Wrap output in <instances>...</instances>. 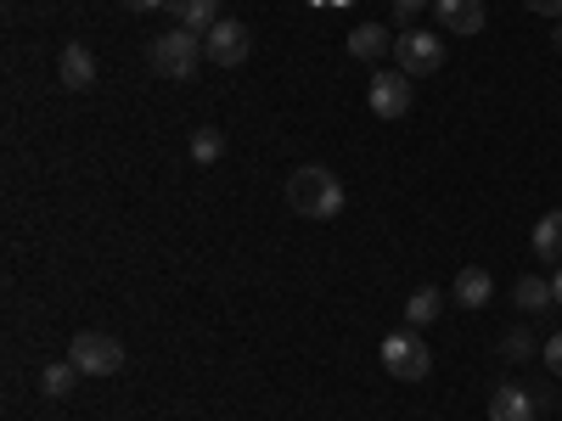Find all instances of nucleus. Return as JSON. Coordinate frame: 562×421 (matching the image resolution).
Instances as JSON below:
<instances>
[{"instance_id": "obj_1", "label": "nucleus", "mask_w": 562, "mask_h": 421, "mask_svg": "<svg viewBox=\"0 0 562 421\" xmlns=\"http://www.w3.org/2000/svg\"><path fill=\"white\" fill-rule=\"evenodd\" d=\"M344 203H349V192H344V180L326 163H304V169L288 174V208L293 214H304V219H338Z\"/></svg>"}, {"instance_id": "obj_2", "label": "nucleus", "mask_w": 562, "mask_h": 421, "mask_svg": "<svg viewBox=\"0 0 562 421\" xmlns=\"http://www.w3.org/2000/svg\"><path fill=\"white\" fill-rule=\"evenodd\" d=\"M147 57H153V68H158L164 79H192L198 62H203L209 52H203V39H198L192 29H169V34L153 39V52H147Z\"/></svg>"}, {"instance_id": "obj_3", "label": "nucleus", "mask_w": 562, "mask_h": 421, "mask_svg": "<svg viewBox=\"0 0 562 421\" xmlns=\"http://www.w3.org/2000/svg\"><path fill=\"white\" fill-rule=\"evenodd\" d=\"M383 371H389V377H400V383H422L434 371V349L422 343L416 326H411V332H389L383 338Z\"/></svg>"}, {"instance_id": "obj_4", "label": "nucleus", "mask_w": 562, "mask_h": 421, "mask_svg": "<svg viewBox=\"0 0 562 421\" xmlns=\"http://www.w3.org/2000/svg\"><path fill=\"white\" fill-rule=\"evenodd\" d=\"M68 360L79 365V377H119L124 371V343L108 338V332H79Z\"/></svg>"}, {"instance_id": "obj_5", "label": "nucleus", "mask_w": 562, "mask_h": 421, "mask_svg": "<svg viewBox=\"0 0 562 421\" xmlns=\"http://www.w3.org/2000/svg\"><path fill=\"white\" fill-rule=\"evenodd\" d=\"M394 62H400V73H411V79L439 73V62H445V39H439L434 29H405V34H394Z\"/></svg>"}, {"instance_id": "obj_6", "label": "nucleus", "mask_w": 562, "mask_h": 421, "mask_svg": "<svg viewBox=\"0 0 562 421\" xmlns=\"http://www.w3.org/2000/svg\"><path fill=\"white\" fill-rule=\"evenodd\" d=\"M203 52H209V62H220V68H243L248 52H254V34H248V23H237V18H220V23L209 29V39H203Z\"/></svg>"}, {"instance_id": "obj_7", "label": "nucleus", "mask_w": 562, "mask_h": 421, "mask_svg": "<svg viewBox=\"0 0 562 421\" xmlns=\"http://www.w3.org/2000/svg\"><path fill=\"white\" fill-rule=\"evenodd\" d=\"M371 113L378 118H405L411 113V73H371Z\"/></svg>"}, {"instance_id": "obj_8", "label": "nucleus", "mask_w": 562, "mask_h": 421, "mask_svg": "<svg viewBox=\"0 0 562 421\" xmlns=\"http://www.w3.org/2000/svg\"><path fill=\"white\" fill-rule=\"evenodd\" d=\"M439 12V29L445 34H484V0H434Z\"/></svg>"}, {"instance_id": "obj_9", "label": "nucleus", "mask_w": 562, "mask_h": 421, "mask_svg": "<svg viewBox=\"0 0 562 421\" xmlns=\"http://www.w3.org/2000/svg\"><path fill=\"white\" fill-rule=\"evenodd\" d=\"M535 410H540V399H529V388H518V383L490 394V421H535Z\"/></svg>"}, {"instance_id": "obj_10", "label": "nucleus", "mask_w": 562, "mask_h": 421, "mask_svg": "<svg viewBox=\"0 0 562 421\" xmlns=\"http://www.w3.org/2000/svg\"><path fill=\"white\" fill-rule=\"evenodd\" d=\"M383 52H394V34H389L383 23H360V29H349V57H355V62H378Z\"/></svg>"}, {"instance_id": "obj_11", "label": "nucleus", "mask_w": 562, "mask_h": 421, "mask_svg": "<svg viewBox=\"0 0 562 421\" xmlns=\"http://www.w3.org/2000/svg\"><path fill=\"white\" fill-rule=\"evenodd\" d=\"M490 293H495V281H490V270H479V264H467V270L456 275V304H461V309H484V304H490Z\"/></svg>"}, {"instance_id": "obj_12", "label": "nucleus", "mask_w": 562, "mask_h": 421, "mask_svg": "<svg viewBox=\"0 0 562 421\" xmlns=\"http://www.w3.org/2000/svg\"><path fill=\"white\" fill-rule=\"evenodd\" d=\"M529 248H535V259H551V264H562V208L540 214V225H535Z\"/></svg>"}, {"instance_id": "obj_13", "label": "nucleus", "mask_w": 562, "mask_h": 421, "mask_svg": "<svg viewBox=\"0 0 562 421\" xmlns=\"http://www.w3.org/2000/svg\"><path fill=\"white\" fill-rule=\"evenodd\" d=\"M63 84L68 90H90V84H97V57H90L85 45H63Z\"/></svg>"}, {"instance_id": "obj_14", "label": "nucleus", "mask_w": 562, "mask_h": 421, "mask_svg": "<svg viewBox=\"0 0 562 421\" xmlns=\"http://www.w3.org/2000/svg\"><path fill=\"white\" fill-rule=\"evenodd\" d=\"M512 304H518L524 315H546V309H557V298H551V281H540V275H524L518 287H512Z\"/></svg>"}, {"instance_id": "obj_15", "label": "nucleus", "mask_w": 562, "mask_h": 421, "mask_svg": "<svg viewBox=\"0 0 562 421\" xmlns=\"http://www.w3.org/2000/svg\"><path fill=\"white\" fill-rule=\"evenodd\" d=\"M175 23L192 34H209L220 23V0H175Z\"/></svg>"}, {"instance_id": "obj_16", "label": "nucleus", "mask_w": 562, "mask_h": 421, "mask_svg": "<svg viewBox=\"0 0 562 421\" xmlns=\"http://www.w3.org/2000/svg\"><path fill=\"white\" fill-rule=\"evenodd\" d=\"M74 383H79V365H74V360L45 365V371H40V394H45V399H68V394H74Z\"/></svg>"}, {"instance_id": "obj_17", "label": "nucleus", "mask_w": 562, "mask_h": 421, "mask_svg": "<svg viewBox=\"0 0 562 421\" xmlns=\"http://www.w3.org/2000/svg\"><path fill=\"white\" fill-rule=\"evenodd\" d=\"M434 315H439V293H434V287H416V293L405 298V320L416 326V332H422V326H428Z\"/></svg>"}, {"instance_id": "obj_18", "label": "nucleus", "mask_w": 562, "mask_h": 421, "mask_svg": "<svg viewBox=\"0 0 562 421\" xmlns=\"http://www.w3.org/2000/svg\"><path fill=\"white\" fill-rule=\"evenodd\" d=\"M220 158H225V135L203 124V129L192 135V163H203V169H209V163H220Z\"/></svg>"}, {"instance_id": "obj_19", "label": "nucleus", "mask_w": 562, "mask_h": 421, "mask_svg": "<svg viewBox=\"0 0 562 421\" xmlns=\"http://www.w3.org/2000/svg\"><path fill=\"white\" fill-rule=\"evenodd\" d=\"M501 354H506V360H529V354H535V338H529V332H506Z\"/></svg>"}, {"instance_id": "obj_20", "label": "nucleus", "mask_w": 562, "mask_h": 421, "mask_svg": "<svg viewBox=\"0 0 562 421\" xmlns=\"http://www.w3.org/2000/svg\"><path fill=\"white\" fill-rule=\"evenodd\" d=\"M540 360H546V371H551V377H562V332L540 349Z\"/></svg>"}, {"instance_id": "obj_21", "label": "nucleus", "mask_w": 562, "mask_h": 421, "mask_svg": "<svg viewBox=\"0 0 562 421\" xmlns=\"http://www.w3.org/2000/svg\"><path fill=\"white\" fill-rule=\"evenodd\" d=\"M422 12H428V0H394V18H405V23L422 18Z\"/></svg>"}, {"instance_id": "obj_22", "label": "nucleus", "mask_w": 562, "mask_h": 421, "mask_svg": "<svg viewBox=\"0 0 562 421\" xmlns=\"http://www.w3.org/2000/svg\"><path fill=\"white\" fill-rule=\"evenodd\" d=\"M529 12H540V18H562V0H524Z\"/></svg>"}, {"instance_id": "obj_23", "label": "nucleus", "mask_w": 562, "mask_h": 421, "mask_svg": "<svg viewBox=\"0 0 562 421\" xmlns=\"http://www.w3.org/2000/svg\"><path fill=\"white\" fill-rule=\"evenodd\" d=\"M130 12H158V7H169V0H124Z\"/></svg>"}, {"instance_id": "obj_24", "label": "nucleus", "mask_w": 562, "mask_h": 421, "mask_svg": "<svg viewBox=\"0 0 562 421\" xmlns=\"http://www.w3.org/2000/svg\"><path fill=\"white\" fill-rule=\"evenodd\" d=\"M551 298H557V309H562V264H557V275H551Z\"/></svg>"}, {"instance_id": "obj_25", "label": "nucleus", "mask_w": 562, "mask_h": 421, "mask_svg": "<svg viewBox=\"0 0 562 421\" xmlns=\"http://www.w3.org/2000/svg\"><path fill=\"white\" fill-rule=\"evenodd\" d=\"M551 45H557V52H562V23H557V34H551Z\"/></svg>"}]
</instances>
